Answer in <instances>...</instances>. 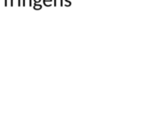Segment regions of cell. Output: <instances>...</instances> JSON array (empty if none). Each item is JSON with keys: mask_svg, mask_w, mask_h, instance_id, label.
<instances>
[{"mask_svg": "<svg viewBox=\"0 0 147 123\" xmlns=\"http://www.w3.org/2000/svg\"><path fill=\"white\" fill-rule=\"evenodd\" d=\"M34 9H41V6L40 5H34Z\"/></svg>", "mask_w": 147, "mask_h": 123, "instance_id": "obj_1", "label": "cell"}, {"mask_svg": "<svg viewBox=\"0 0 147 123\" xmlns=\"http://www.w3.org/2000/svg\"><path fill=\"white\" fill-rule=\"evenodd\" d=\"M34 1H35V2H39L40 0H34Z\"/></svg>", "mask_w": 147, "mask_h": 123, "instance_id": "obj_2", "label": "cell"}]
</instances>
